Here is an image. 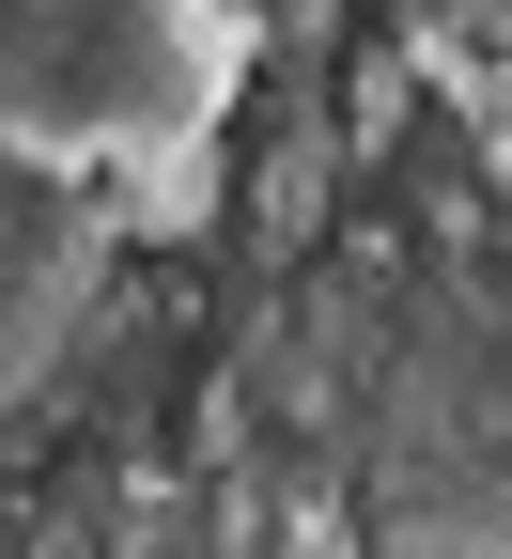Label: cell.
<instances>
[{
    "label": "cell",
    "mask_w": 512,
    "mask_h": 559,
    "mask_svg": "<svg viewBox=\"0 0 512 559\" xmlns=\"http://www.w3.org/2000/svg\"><path fill=\"white\" fill-rule=\"evenodd\" d=\"M404 47H419L434 109H451L466 171L497 187V218H512V0H404Z\"/></svg>",
    "instance_id": "cell-2"
},
{
    "label": "cell",
    "mask_w": 512,
    "mask_h": 559,
    "mask_svg": "<svg viewBox=\"0 0 512 559\" xmlns=\"http://www.w3.org/2000/svg\"><path fill=\"white\" fill-rule=\"evenodd\" d=\"M249 94V0H0V171L187 187Z\"/></svg>",
    "instance_id": "cell-1"
}]
</instances>
